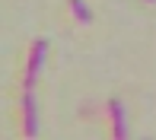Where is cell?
Wrapping results in <instances>:
<instances>
[{"mask_svg":"<svg viewBox=\"0 0 156 140\" xmlns=\"http://www.w3.org/2000/svg\"><path fill=\"white\" fill-rule=\"evenodd\" d=\"M108 115H112V128H115L118 140H127V111L121 99H108Z\"/></svg>","mask_w":156,"mask_h":140,"instance_id":"obj_3","label":"cell"},{"mask_svg":"<svg viewBox=\"0 0 156 140\" xmlns=\"http://www.w3.org/2000/svg\"><path fill=\"white\" fill-rule=\"evenodd\" d=\"M23 131H26V137L38 134V105H35L32 89H23Z\"/></svg>","mask_w":156,"mask_h":140,"instance_id":"obj_2","label":"cell"},{"mask_svg":"<svg viewBox=\"0 0 156 140\" xmlns=\"http://www.w3.org/2000/svg\"><path fill=\"white\" fill-rule=\"evenodd\" d=\"M70 13H73V16L80 19L83 26H89V23H93V10H89V3H86V0H70Z\"/></svg>","mask_w":156,"mask_h":140,"instance_id":"obj_4","label":"cell"},{"mask_svg":"<svg viewBox=\"0 0 156 140\" xmlns=\"http://www.w3.org/2000/svg\"><path fill=\"white\" fill-rule=\"evenodd\" d=\"M45 58H48V41L38 38V41L32 45V54H29V70H26V83H23V89H35V80H38L41 67H45Z\"/></svg>","mask_w":156,"mask_h":140,"instance_id":"obj_1","label":"cell"}]
</instances>
